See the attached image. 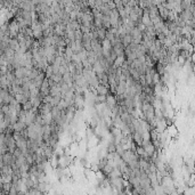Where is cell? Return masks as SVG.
I'll use <instances>...</instances> for the list:
<instances>
[{"label":"cell","mask_w":195,"mask_h":195,"mask_svg":"<svg viewBox=\"0 0 195 195\" xmlns=\"http://www.w3.org/2000/svg\"><path fill=\"white\" fill-rule=\"evenodd\" d=\"M0 78H1V74H0Z\"/></svg>","instance_id":"9c48e42d"},{"label":"cell","mask_w":195,"mask_h":195,"mask_svg":"<svg viewBox=\"0 0 195 195\" xmlns=\"http://www.w3.org/2000/svg\"><path fill=\"white\" fill-rule=\"evenodd\" d=\"M95 100L98 103H105L106 102V96H102V95H97L95 97Z\"/></svg>","instance_id":"8992f818"},{"label":"cell","mask_w":195,"mask_h":195,"mask_svg":"<svg viewBox=\"0 0 195 195\" xmlns=\"http://www.w3.org/2000/svg\"><path fill=\"white\" fill-rule=\"evenodd\" d=\"M32 109H33L32 103H31L30 100H27V102H25V103L22 104V110L25 111V112H29V111H31Z\"/></svg>","instance_id":"5b68a950"},{"label":"cell","mask_w":195,"mask_h":195,"mask_svg":"<svg viewBox=\"0 0 195 195\" xmlns=\"http://www.w3.org/2000/svg\"><path fill=\"white\" fill-rule=\"evenodd\" d=\"M8 47L14 50V52H17L18 48H20V45H18V41L16 39H10L9 40V44H8Z\"/></svg>","instance_id":"3957f363"},{"label":"cell","mask_w":195,"mask_h":195,"mask_svg":"<svg viewBox=\"0 0 195 195\" xmlns=\"http://www.w3.org/2000/svg\"><path fill=\"white\" fill-rule=\"evenodd\" d=\"M96 91L98 92V95H102V96H107L109 95V88L107 87H105L103 85H98L96 87Z\"/></svg>","instance_id":"7a4b0ae2"},{"label":"cell","mask_w":195,"mask_h":195,"mask_svg":"<svg viewBox=\"0 0 195 195\" xmlns=\"http://www.w3.org/2000/svg\"><path fill=\"white\" fill-rule=\"evenodd\" d=\"M96 33H97V37L99 41H103L105 39V34H106V30L104 27H99V29H96Z\"/></svg>","instance_id":"277c9868"},{"label":"cell","mask_w":195,"mask_h":195,"mask_svg":"<svg viewBox=\"0 0 195 195\" xmlns=\"http://www.w3.org/2000/svg\"><path fill=\"white\" fill-rule=\"evenodd\" d=\"M13 155L15 159H18V157H21V156L23 155V153H22V151L18 150V148H16V150L13 152Z\"/></svg>","instance_id":"52a82bcc"},{"label":"cell","mask_w":195,"mask_h":195,"mask_svg":"<svg viewBox=\"0 0 195 195\" xmlns=\"http://www.w3.org/2000/svg\"><path fill=\"white\" fill-rule=\"evenodd\" d=\"M18 194V192H17V189L15 188V186H13L12 185V187H10V189L8 191V193H7V195H17Z\"/></svg>","instance_id":"ba28073f"},{"label":"cell","mask_w":195,"mask_h":195,"mask_svg":"<svg viewBox=\"0 0 195 195\" xmlns=\"http://www.w3.org/2000/svg\"><path fill=\"white\" fill-rule=\"evenodd\" d=\"M107 106L110 107L111 110L113 109V107H115L117 106V98L114 95H112V94H109L107 96H106V102H105Z\"/></svg>","instance_id":"6da1fadb"}]
</instances>
